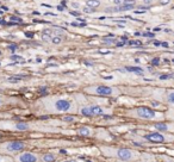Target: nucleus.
<instances>
[{
  "label": "nucleus",
  "instance_id": "32",
  "mask_svg": "<svg viewBox=\"0 0 174 162\" xmlns=\"http://www.w3.org/2000/svg\"><path fill=\"white\" fill-rule=\"evenodd\" d=\"M169 3V0H161V4L165 5V4H168Z\"/></svg>",
  "mask_w": 174,
  "mask_h": 162
},
{
  "label": "nucleus",
  "instance_id": "6",
  "mask_svg": "<svg viewBox=\"0 0 174 162\" xmlns=\"http://www.w3.org/2000/svg\"><path fill=\"white\" fill-rule=\"evenodd\" d=\"M80 113L82 116L86 117H92V116H102L104 115V108L102 106H87V107H82L80 110Z\"/></svg>",
  "mask_w": 174,
  "mask_h": 162
},
{
  "label": "nucleus",
  "instance_id": "13",
  "mask_svg": "<svg viewBox=\"0 0 174 162\" xmlns=\"http://www.w3.org/2000/svg\"><path fill=\"white\" fill-rule=\"evenodd\" d=\"M55 160H56V156L54 154H50V153L43 154L41 157V161H43V162H54Z\"/></svg>",
  "mask_w": 174,
  "mask_h": 162
},
{
  "label": "nucleus",
  "instance_id": "36",
  "mask_svg": "<svg viewBox=\"0 0 174 162\" xmlns=\"http://www.w3.org/2000/svg\"><path fill=\"white\" fill-rule=\"evenodd\" d=\"M57 10H58V11H62V10H63V7H62V6H58Z\"/></svg>",
  "mask_w": 174,
  "mask_h": 162
},
{
  "label": "nucleus",
  "instance_id": "25",
  "mask_svg": "<svg viewBox=\"0 0 174 162\" xmlns=\"http://www.w3.org/2000/svg\"><path fill=\"white\" fill-rule=\"evenodd\" d=\"M8 49H10V50H12V51H15L17 49V45L16 44H11V45H8Z\"/></svg>",
  "mask_w": 174,
  "mask_h": 162
},
{
  "label": "nucleus",
  "instance_id": "7",
  "mask_svg": "<svg viewBox=\"0 0 174 162\" xmlns=\"http://www.w3.org/2000/svg\"><path fill=\"white\" fill-rule=\"evenodd\" d=\"M55 108L58 112H67L70 110L72 107V103L69 100H66V99H58V100L55 102Z\"/></svg>",
  "mask_w": 174,
  "mask_h": 162
},
{
  "label": "nucleus",
  "instance_id": "24",
  "mask_svg": "<svg viewBox=\"0 0 174 162\" xmlns=\"http://www.w3.org/2000/svg\"><path fill=\"white\" fill-rule=\"evenodd\" d=\"M74 117H72V116H66V117H63V120L65 122H74Z\"/></svg>",
  "mask_w": 174,
  "mask_h": 162
},
{
  "label": "nucleus",
  "instance_id": "9",
  "mask_svg": "<svg viewBox=\"0 0 174 162\" xmlns=\"http://www.w3.org/2000/svg\"><path fill=\"white\" fill-rule=\"evenodd\" d=\"M135 162H161L157 157V155L154 154H141L140 159L136 160Z\"/></svg>",
  "mask_w": 174,
  "mask_h": 162
},
{
  "label": "nucleus",
  "instance_id": "21",
  "mask_svg": "<svg viewBox=\"0 0 174 162\" xmlns=\"http://www.w3.org/2000/svg\"><path fill=\"white\" fill-rule=\"evenodd\" d=\"M22 79H23L22 75H15V76H10L7 80H8L10 82H18V81H20Z\"/></svg>",
  "mask_w": 174,
  "mask_h": 162
},
{
  "label": "nucleus",
  "instance_id": "16",
  "mask_svg": "<svg viewBox=\"0 0 174 162\" xmlns=\"http://www.w3.org/2000/svg\"><path fill=\"white\" fill-rule=\"evenodd\" d=\"M157 157L161 162H174V157L165 155V154H160V155H157Z\"/></svg>",
  "mask_w": 174,
  "mask_h": 162
},
{
  "label": "nucleus",
  "instance_id": "19",
  "mask_svg": "<svg viewBox=\"0 0 174 162\" xmlns=\"http://www.w3.org/2000/svg\"><path fill=\"white\" fill-rule=\"evenodd\" d=\"M0 162H16L13 157H8V155L0 154Z\"/></svg>",
  "mask_w": 174,
  "mask_h": 162
},
{
  "label": "nucleus",
  "instance_id": "8",
  "mask_svg": "<svg viewBox=\"0 0 174 162\" xmlns=\"http://www.w3.org/2000/svg\"><path fill=\"white\" fill-rule=\"evenodd\" d=\"M155 130L161 132H174V124H165V123H155L154 125Z\"/></svg>",
  "mask_w": 174,
  "mask_h": 162
},
{
  "label": "nucleus",
  "instance_id": "34",
  "mask_svg": "<svg viewBox=\"0 0 174 162\" xmlns=\"http://www.w3.org/2000/svg\"><path fill=\"white\" fill-rule=\"evenodd\" d=\"M153 63H154V65H156V63H159V60H157V58H156V60H154V61H153Z\"/></svg>",
  "mask_w": 174,
  "mask_h": 162
},
{
  "label": "nucleus",
  "instance_id": "11",
  "mask_svg": "<svg viewBox=\"0 0 174 162\" xmlns=\"http://www.w3.org/2000/svg\"><path fill=\"white\" fill-rule=\"evenodd\" d=\"M165 99H166V103L174 106V90H168L166 92V95H165Z\"/></svg>",
  "mask_w": 174,
  "mask_h": 162
},
{
  "label": "nucleus",
  "instance_id": "29",
  "mask_svg": "<svg viewBox=\"0 0 174 162\" xmlns=\"http://www.w3.org/2000/svg\"><path fill=\"white\" fill-rule=\"evenodd\" d=\"M11 58L12 60H19V58H22L20 56H16V55H13V56H11Z\"/></svg>",
  "mask_w": 174,
  "mask_h": 162
},
{
  "label": "nucleus",
  "instance_id": "31",
  "mask_svg": "<svg viewBox=\"0 0 174 162\" xmlns=\"http://www.w3.org/2000/svg\"><path fill=\"white\" fill-rule=\"evenodd\" d=\"M72 6H73L74 8H78V7H79V4H78V3H73Z\"/></svg>",
  "mask_w": 174,
  "mask_h": 162
},
{
  "label": "nucleus",
  "instance_id": "33",
  "mask_svg": "<svg viewBox=\"0 0 174 162\" xmlns=\"http://www.w3.org/2000/svg\"><path fill=\"white\" fill-rule=\"evenodd\" d=\"M144 4H147V5H150V4H152V0H144Z\"/></svg>",
  "mask_w": 174,
  "mask_h": 162
},
{
  "label": "nucleus",
  "instance_id": "35",
  "mask_svg": "<svg viewBox=\"0 0 174 162\" xmlns=\"http://www.w3.org/2000/svg\"><path fill=\"white\" fill-rule=\"evenodd\" d=\"M45 92H47V88H42L41 90V93H45Z\"/></svg>",
  "mask_w": 174,
  "mask_h": 162
},
{
  "label": "nucleus",
  "instance_id": "4",
  "mask_svg": "<svg viewBox=\"0 0 174 162\" xmlns=\"http://www.w3.org/2000/svg\"><path fill=\"white\" fill-rule=\"evenodd\" d=\"M25 147H26V143L22 142V141L6 142L0 145V154L8 155V154H13V153H20L25 149Z\"/></svg>",
  "mask_w": 174,
  "mask_h": 162
},
{
  "label": "nucleus",
  "instance_id": "10",
  "mask_svg": "<svg viewBox=\"0 0 174 162\" xmlns=\"http://www.w3.org/2000/svg\"><path fill=\"white\" fill-rule=\"evenodd\" d=\"M94 92L98 95H111L113 93V90L111 88V87H109V86H97Z\"/></svg>",
  "mask_w": 174,
  "mask_h": 162
},
{
  "label": "nucleus",
  "instance_id": "15",
  "mask_svg": "<svg viewBox=\"0 0 174 162\" xmlns=\"http://www.w3.org/2000/svg\"><path fill=\"white\" fill-rule=\"evenodd\" d=\"M42 38L44 41H52V38H53V30H50V29L44 30L43 33H42Z\"/></svg>",
  "mask_w": 174,
  "mask_h": 162
},
{
  "label": "nucleus",
  "instance_id": "20",
  "mask_svg": "<svg viewBox=\"0 0 174 162\" xmlns=\"http://www.w3.org/2000/svg\"><path fill=\"white\" fill-rule=\"evenodd\" d=\"M127 70L128 72H132V73H139V74L143 73V69L140 68V67H127Z\"/></svg>",
  "mask_w": 174,
  "mask_h": 162
},
{
  "label": "nucleus",
  "instance_id": "28",
  "mask_svg": "<svg viewBox=\"0 0 174 162\" xmlns=\"http://www.w3.org/2000/svg\"><path fill=\"white\" fill-rule=\"evenodd\" d=\"M70 15L75 16V17H79V16H80V13H79V12H75V11H72V12H70Z\"/></svg>",
  "mask_w": 174,
  "mask_h": 162
},
{
  "label": "nucleus",
  "instance_id": "1",
  "mask_svg": "<svg viewBox=\"0 0 174 162\" xmlns=\"http://www.w3.org/2000/svg\"><path fill=\"white\" fill-rule=\"evenodd\" d=\"M100 150L104 156L113 159L119 162H135L141 156V153L129 148H112V147H102Z\"/></svg>",
  "mask_w": 174,
  "mask_h": 162
},
{
  "label": "nucleus",
  "instance_id": "37",
  "mask_svg": "<svg viewBox=\"0 0 174 162\" xmlns=\"http://www.w3.org/2000/svg\"><path fill=\"white\" fill-rule=\"evenodd\" d=\"M0 105H1V98H0Z\"/></svg>",
  "mask_w": 174,
  "mask_h": 162
},
{
  "label": "nucleus",
  "instance_id": "18",
  "mask_svg": "<svg viewBox=\"0 0 174 162\" xmlns=\"http://www.w3.org/2000/svg\"><path fill=\"white\" fill-rule=\"evenodd\" d=\"M103 43L105 45H113V44H117V40L115 38H109V37H106V38L103 40Z\"/></svg>",
  "mask_w": 174,
  "mask_h": 162
},
{
  "label": "nucleus",
  "instance_id": "14",
  "mask_svg": "<svg viewBox=\"0 0 174 162\" xmlns=\"http://www.w3.org/2000/svg\"><path fill=\"white\" fill-rule=\"evenodd\" d=\"M15 128H16V130H18V131H26V130L30 129V125H29L28 123L20 122V123H17V124H16Z\"/></svg>",
  "mask_w": 174,
  "mask_h": 162
},
{
  "label": "nucleus",
  "instance_id": "22",
  "mask_svg": "<svg viewBox=\"0 0 174 162\" xmlns=\"http://www.w3.org/2000/svg\"><path fill=\"white\" fill-rule=\"evenodd\" d=\"M52 42H53L54 44H60V43L62 42V37H61V36H54L53 38H52Z\"/></svg>",
  "mask_w": 174,
  "mask_h": 162
},
{
  "label": "nucleus",
  "instance_id": "26",
  "mask_svg": "<svg viewBox=\"0 0 174 162\" xmlns=\"http://www.w3.org/2000/svg\"><path fill=\"white\" fill-rule=\"evenodd\" d=\"M84 12H86V13H91V12H93V11H92L91 7H85V8H84Z\"/></svg>",
  "mask_w": 174,
  "mask_h": 162
},
{
  "label": "nucleus",
  "instance_id": "17",
  "mask_svg": "<svg viewBox=\"0 0 174 162\" xmlns=\"http://www.w3.org/2000/svg\"><path fill=\"white\" fill-rule=\"evenodd\" d=\"M87 7H91V8H97L99 5H100V1L99 0H87L86 1Z\"/></svg>",
  "mask_w": 174,
  "mask_h": 162
},
{
  "label": "nucleus",
  "instance_id": "12",
  "mask_svg": "<svg viewBox=\"0 0 174 162\" xmlns=\"http://www.w3.org/2000/svg\"><path fill=\"white\" fill-rule=\"evenodd\" d=\"M78 135L84 136V137H88V136H91V135H92V131H91V129H90V128H87V127H82V128H80V129L78 130Z\"/></svg>",
  "mask_w": 174,
  "mask_h": 162
},
{
  "label": "nucleus",
  "instance_id": "30",
  "mask_svg": "<svg viewBox=\"0 0 174 162\" xmlns=\"http://www.w3.org/2000/svg\"><path fill=\"white\" fill-rule=\"evenodd\" d=\"M25 36H26V37H30V38H32V36H33V35H32L31 32H25Z\"/></svg>",
  "mask_w": 174,
  "mask_h": 162
},
{
  "label": "nucleus",
  "instance_id": "23",
  "mask_svg": "<svg viewBox=\"0 0 174 162\" xmlns=\"http://www.w3.org/2000/svg\"><path fill=\"white\" fill-rule=\"evenodd\" d=\"M129 44H130V45H136V47L142 45L141 41H129Z\"/></svg>",
  "mask_w": 174,
  "mask_h": 162
},
{
  "label": "nucleus",
  "instance_id": "27",
  "mask_svg": "<svg viewBox=\"0 0 174 162\" xmlns=\"http://www.w3.org/2000/svg\"><path fill=\"white\" fill-rule=\"evenodd\" d=\"M11 20H13V22H18V23H22V19H20V18H17V17H11Z\"/></svg>",
  "mask_w": 174,
  "mask_h": 162
},
{
  "label": "nucleus",
  "instance_id": "3",
  "mask_svg": "<svg viewBox=\"0 0 174 162\" xmlns=\"http://www.w3.org/2000/svg\"><path fill=\"white\" fill-rule=\"evenodd\" d=\"M131 115H134V117H137V118L143 119V120H160V119H164L162 113H159V112L149 108V107H145V106H140V107L134 108Z\"/></svg>",
  "mask_w": 174,
  "mask_h": 162
},
{
  "label": "nucleus",
  "instance_id": "2",
  "mask_svg": "<svg viewBox=\"0 0 174 162\" xmlns=\"http://www.w3.org/2000/svg\"><path fill=\"white\" fill-rule=\"evenodd\" d=\"M142 138L148 143H156V144H164V143H173L174 142V135H169L161 131H152L145 132L142 135Z\"/></svg>",
  "mask_w": 174,
  "mask_h": 162
},
{
  "label": "nucleus",
  "instance_id": "5",
  "mask_svg": "<svg viewBox=\"0 0 174 162\" xmlns=\"http://www.w3.org/2000/svg\"><path fill=\"white\" fill-rule=\"evenodd\" d=\"M16 162H38L41 157L32 152H23L13 156Z\"/></svg>",
  "mask_w": 174,
  "mask_h": 162
}]
</instances>
